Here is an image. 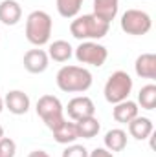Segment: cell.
Listing matches in <instances>:
<instances>
[{
    "label": "cell",
    "instance_id": "6",
    "mask_svg": "<svg viewBox=\"0 0 156 157\" xmlns=\"http://www.w3.org/2000/svg\"><path fill=\"white\" fill-rule=\"evenodd\" d=\"M119 26H121V29L127 35L142 37V35H147L151 31L153 20H151V15L145 13V11H142V9H127L121 15Z\"/></svg>",
    "mask_w": 156,
    "mask_h": 157
},
{
    "label": "cell",
    "instance_id": "20",
    "mask_svg": "<svg viewBox=\"0 0 156 157\" xmlns=\"http://www.w3.org/2000/svg\"><path fill=\"white\" fill-rule=\"evenodd\" d=\"M84 0H55L57 11L63 18H76Z\"/></svg>",
    "mask_w": 156,
    "mask_h": 157
},
{
    "label": "cell",
    "instance_id": "13",
    "mask_svg": "<svg viewBox=\"0 0 156 157\" xmlns=\"http://www.w3.org/2000/svg\"><path fill=\"white\" fill-rule=\"evenodd\" d=\"M153 121L149 117H134L130 122H129V133L130 137H134L136 141H145L153 135Z\"/></svg>",
    "mask_w": 156,
    "mask_h": 157
},
{
    "label": "cell",
    "instance_id": "8",
    "mask_svg": "<svg viewBox=\"0 0 156 157\" xmlns=\"http://www.w3.org/2000/svg\"><path fill=\"white\" fill-rule=\"evenodd\" d=\"M66 113H68V117L76 122V121H81V119L96 115V104H94V101H92L90 97H86V95H77V97H74V99L68 102Z\"/></svg>",
    "mask_w": 156,
    "mask_h": 157
},
{
    "label": "cell",
    "instance_id": "3",
    "mask_svg": "<svg viewBox=\"0 0 156 157\" xmlns=\"http://www.w3.org/2000/svg\"><path fill=\"white\" fill-rule=\"evenodd\" d=\"M51 29H53V20L46 11H31L26 18V39L33 46H44L50 42L51 37Z\"/></svg>",
    "mask_w": 156,
    "mask_h": 157
},
{
    "label": "cell",
    "instance_id": "2",
    "mask_svg": "<svg viewBox=\"0 0 156 157\" xmlns=\"http://www.w3.org/2000/svg\"><path fill=\"white\" fill-rule=\"evenodd\" d=\"M109 28H110V24L105 22V20H101L94 13L76 17L70 22V33H72V37L81 40V42H84V40H96L97 42L99 39H103L109 33Z\"/></svg>",
    "mask_w": 156,
    "mask_h": 157
},
{
    "label": "cell",
    "instance_id": "22",
    "mask_svg": "<svg viewBox=\"0 0 156 157\" xmlns=\"http://www.w3.org/2000/svg\"><path fill=\"white\" fill-rule=\"evenodd\" d=\"M15 154H17L15 141L9 137H2L0 139V157H15Z\"/></svg>",
    "mask_w": 156,
    "mask_h": 157
},
{
    "label": "cell",
    "instance_id": "27",
    "mask_svg": "<svg viewBox=\"0 0 156 157\" xmlns=\"http://www.w3.org/2000/svg\"><path fill=\"white\" fill-rule=\"evenodd\" d=\"M2 137H4V128L0 126V139H2Z\"/></svg>",
    "mask_w": 156,
    "mask_h": 157
},
{
    "label": "cell",
    "instance_id": "18",
    "mask_svg": "<svg viewBox=\"0 0 156 157\" xmlns=\"http://www.w3.org/2000/svg\"><path fill=\"white\" fill-rule=\"evenodd\" d=\"M127 146V132L121 128H112L105 133V148L109 152H123Z\"/></svg>",
    "mask_w": 156,
    "mask_h": 157
},
{
    "label": "cell",
    "instance_id": "21",
    "mask_svg": "<svg viewBox=\"0 0 156 157\" xmlns=\"http://www.w3.org/2000/svg\"><path fill=\"white\" fill-rule=\"evenodd\" d=\"M138 102L143 110H154L156 108V86L147 84L138 93Z\"/></svg>",
    "mask_w": 156,
    "mask_h": 157
},
{
    "label": "cell",
    "instance_id": "7",
    "mask_svg": "<svg viewBox=\"0 0 156 157\" xmlns=\"http://www.w3.org/2000/svg\"><path fill=\"white\" fill-rule=\"evenodd\" d=\"M74 55L81 64H88L94 68H101L109 59V49L96 40H84L74 49Z\"/></svg>",
    "mask_w": 156,
    "mask_h": 157
},
{
    "label": "cell",
    "instance_id": "24",
    "mask_svg": "<svg viewBox=\"0 0 156 157\" xmlns=\"http://www.w3.org/2000/svg\"><path fill=\"white\" fill-rule=\"evenodd\" d=\"M88 157H114V154L109 152L107 148H96V150L88 152Z\"/></svg>",
    "mask_w": 156,
    "mask_h": 157
},
{
    "label": "cell",
    "instance_id": "19",
    "mask_svg": "<svg viewBox=\"0 0 156 157\" xmlns=\"http://www.w3.org/2000/svg\"><path fill=\"white\" fill-rule=\"evenodd\" d=\"M76 126H77L79 137H83V139H94L99 133V130H101V124L96 119V115L81 119V121H76Z\"/></svg>",
    "mask_w": 156,
    "mask_h": 157
},
{
    "label": "cell",
    "instance_id": "5",
    "mask_svg": "<svg viewBox=\"0 0 156 157\" xmlns=\"http://www.w3.org/2000/svg\"><path fill=\"white\" fill-rule=\"evenodd\" d=\"M35 110H37V115L50 130H55L64 121V108L55 95H42L37 101Z\"/></svg>",
    "mask_w": 156,
    "mask_h": 157
},
{
    "label": "cell",
    "instance_id": "11",
    "mask_svg": "<svg viewBox=\"0 0 156 157\" xmlns=\"http://www.w3.org/2000/svg\"><path fill=\"white\" fill-rule=\"evenodd\" d=\"M22 18V7L17 0L0 2V22L4 26H17Z\"/></svg>",
    "mask_w": 156,
    "mask_h": 157
},
{
    "label": "cell",
    "instance_id": "1",
    "mask_svg": "<svg viewBox=\"0 0 156 157\" xmlns=\"http://www.w3.org/2000/svg\"><path fill=\"white\" fill-rule=\"evenodd\" d=\"M55 82L59 90L64 93H84L86 90H90L94 78L86 68L70 64V66H63L57 71Z\"/></svg>",
    "mask_w": 156,
    "mask_h": 157
},
{
    "label": "cell",
    "instance_id": "4",
    "mask_svg": "<svg viewBox=\"0 0 156 157\" xmlns=\"http://www.w3.org/2000/svg\"><path fill=\"white\" fill-rule=\"evenodd\" d=\"M130 91H132V78L123 70L114 71L110 77L107 78L105 88H103L105 99L110 104H117L121 101H127L129 95H130Z\"/></svg>",
    "mask_w": 156,
    "mask_h": 157
},
{
    "label": "cell",
    "instance_id": "12",
    "mask_svg": "<svg viewBox=\"0 0 156 157\" xmlns=\"http://www.w3.org/2000/svg\"><path fill=\"white\" fill-rule=\"evenodd\" d=\"M138 112H140L138 102L127 99V101H121V102L114 104V108H112V117H114V121L119 122V124H129L134 117H138Z\"/></svg>",
    "mask_w": 156,
    "mask_h": 157
},
{
    "label": "cell",
    "instance_id": "14",
    "mask_svg": "<svg viewBox=\"0 0 156 157\" xmlns=\"http://www.w3.org/2000/svg\"><path fill=\"white\" fill-rule=\"evenodd\" d=\"M134 71L142 78H156V55L154 53H142L134 62Z\"/></svg>",
    "mask_w": 156,
    "mask_h": 157
},
{
    "label": "cell",
    "instance_id": "16",
    "mask_svg": "<svg viewBox=\"0 0 156 157\" xmlns=\"http://www.w3.org/2000/svg\"><path fill=\"white\" fill-rule=\"evenodd\" d=\"M119 0H94V15L105 22H112L117 17Z\"/></svg>",
    "mask_w": 156,
    "mask_h": 157
},
{
    "label": "cell",
    "instance_id": "23",
    "mask_svg": "<svg viewBox=\"0 0 156 157\" xmlns=\"http://www.w3.org/2000/svg\"><path fill=\"white\" fill-rule=\"evenodd\" d=\"M63 157H88V150L83 146V144H70L64 148L63 152Z\"/></svg>",
    "mask_w": 156,
    "mask_h": 157
},
{
    "label": "cell",
    "instance_id": "17",
    "mask_svg": "<svg viewBox=\"0 0 156 157\" xmlns=\"http://www.w3.org/2000/svg\"><path fill=\"white\" fill-rule=\"evenodd\" d=\"M74 55V48L66 40H53L48 48V57L55 62H68Z\"/></svg>",
    "mask_w": 156,
    "mask_h": 157
},
{
    "label": "cell",
    "instance_id": "9",
    "mask_svg": "<svg viewBox=\"0 0 156 157\" xmlns=\"http://www.w3.org/2000/svg\"><path fill=\"white\" fill-rule=\"evenodd\" d=\"M22 64L26 68V71L33 73V75H39V73H44L50 66V57L44 49H30L24 53V59H22Z\"/></svg>",
    "mask_w": 156,
    "mask_h": 157
},
{
    "label": "cell",
    "instance_id": "15",
    "mask_svg": "<svg viewBox=\"0 0 156 157\" xmlns=\"http://www.w3.org/2000/svg\"><path fill=\"white\" fill-rule=\"evenodd\" d=\"M51 133H53V139H55V143H59V144H72V143H76L79 139V133H77V126H76V122L72 121V122H68L66 119L55 128V130H51Z\"/></svg>",
    "mask_w": 156,
    "mask_h": 157
},
{
    "label": "cell",
    "instance_id": "10",
    "mask_svg": "<svg viewBox=\"0 0 156 157\" xmlns=\"http://www.w3.org/2000/svg\"><path fill=\"white\" fill-rule=\"evenodd\" d=\"M30 104H31V101H30L28 93H24L22 90H11L4 99V108H7L9 113H13V115L28 113Z\"/></svg>",
    "mask_w": 156,
    "mask_h": 157
},
{
    "label": "cell",
    "instance_id": "26",
    "mask_svg": "<svg viewBox=\"0 0 156 157\" xmlns=\"http://www.w3.org/2000/svg\"><path fill=\"white\" fill-rule=\"evenodd\" d=\"M2 110H4V99L0 97V113H2Z\"/></svg>",
    "mask_w": 156,
    "mask_h": 157
},
{
    "label": "cell",
    "instance_id": "25",
    "mask_svg": "<svg viewBox=\"0 0 156 157\" xmlns=\"http://www.w3.org/2000/svg\"><path fill=\"white\" fill-rule=\"evenodd\" d=\"M28 157H50L48 155V152H44V150H33V152H30Z\"/></svg>",
    "mask_w": 156,
    "mask_h": 157
}]
</instances>
